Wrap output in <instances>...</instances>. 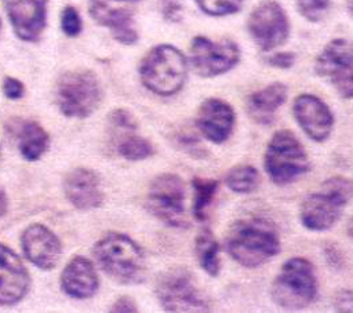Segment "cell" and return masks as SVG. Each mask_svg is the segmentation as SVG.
<instances>
[{
	"label": "cell",
	"mask_w": 353,
	"mask_h": 313,
	"mask_svg": "<svg viewBox=\"0 0 353 313\" xmlns=\"http://www.w3.org/2000/svg\"><path fill=\"white\" fill-rule=\"evenodd\" d=\"M159 1H160L161 12L165 19L172 22L181 19V11H182L181 0H159Z\"/></svg>",
	"instance_id": "32"
},
{
	"label": "cell",
	"mask_w": 353,
	"mask_h": 313,
	"mask_svg": "<svg viewBox=\"0 0 353 313\" xmlns=\"http://www.w3.org/2000/svg\"><path fill=\"white\" fill-rule=\"evenodd\" d=\"M335 310L338 312H353V291L341 290L334 299Z\"/></svg>",
	"instance_id": "33"
},
{
	"label": "cell",
	"mask_w": 353,
	"mask_h": 313,
	"mask_svg": "<svg viewBox=\"0 0 353 313\" xmlns=\"http://www.w3.org/2000/svg\"><path fill=\"white\" fill-rule=\"evenodd\" d=\"M225 248L237 263L252 269L279 254L280 239L277 230L263 219H240L229 228Z\"/></svg>",
	"instance_id": "1"
},
{
	"label": "cell",
	"mask_w": 353,
	"mask_h": 313,
	"mask_svg": "<svg viewBox=\"0 0 353 313\" xmlns=\"http://www.w3.org/2000/svg\"><path fill=\"white\" fill-rule=\"evenodd\" d=\"M194 252L200 267L211 277H215L221 272L219 244L215 240L212 232L208 228L200 230L194 241Z\"/></svg>",
	"instance_id": "23"
},
{
	"label": "cell",
	"mask_w": 353,
	"mask_h": 313,
	"mask_svg": "<svg viewBox=\"0 0 353 313\" xmlns=\"http://www.w3.org/2000/svg\"><path fill=\"white\" fill-rule=\"evenodd\" d=\"M61 28L63 30V33L69 37H76L77 34H80L83 23H81V18L79 11L72 7V6H66L62 12H61Z\"/></svg>",
	"instance_id": "30"
},
{
	"label": "cell",
	"mask_w": 353,
	"mask_h": 313,
	"mask_svg": "<svg viewBox=\"0 0 353 313\" xmlns=\"http://www.w3.org/2000/svg\"><path fill=\"white\" fill-rule=\"evenodd\" d=\"M192 186L194 190L193 196V216L203 222L207 219L210 205L214 201L215 193L218 190V181L210 178L194 176L192 179Z\"/></svg>",
	"instance_id": "25"
},
{
	"label": "cell",
	"mask_w": 353,
	"mask_h": 313,
	"mask_svg": "<svg viewBox=\"0 0 353 313\" xmlns=\"http://www.w3.org/2000/svg\"><path fill=\"white\" fill-rule=\"evenodd\" d=\"M98 266L116 283L123 285L139 284L145 280L148 266L141 247L128 236L108 233L94 245Z\"/></svg>",
	"instance_id": "2"
},
{
	"label": "cell",
	"mask_w": 353,
	"mask_h": 313,
	"mask_svg": "<svg viewBox=\"0 0 353 313\" xmlns=\"http://www.w3.org/2000/svg\"><path fill=\"white\" fill-rule=\"evenodd\" d=\"M8 210V197L3 189H0V218L7 214Z\"/></svg>",
	"instance_id": "37"
},
{
	"label": "cell",
	"mask_w": 353,
	"mask_h": 313,
	"mask_svg": "<svg viewBox=\"0 0 353 313\" xmlns=\"http://www.w3.org/2000/svg\"><path fill=\"white\" fill-rule=\"evenodd\" d=\"M21 247L26 259L43 270L54 269L62 256L58 236L41 223H32L22 232Z\"/></svg>",
	"instance_id": "13"
},
{
	"label": "cell",
	"mask_w": 353,
	"mask_h": 313,
	"mask_svg": "<svg viewBox=\"0 0 353 313\" xmlns=\"http://www.w3.org/2000/svg\"><path fill=\"white\" fill-rule=\"evenodd\" d=\"M30 288V276L22 259L7 245L0 244V306L21 302Z\"/></svg>",
	"instance_id": "16"
},
{
	"label": "cell",
	"mask_w": 353,
	"mask_h": 313,
	"mask_svg": "<svg viewBox=\"0 0 353 313\" xmlns=\"http://www.w3.org/2000/svg\"><path fill=\"white\" fill-rule=\"evenodd\" d=\"M63 192L69 203L79 210L98 208L103 203L101 181L88 168H74L63 179Z\"/></svg>",
	"instance_id": "18"
},
{
	"label": "cell",
	"mask_w": 353,
	"mask_h": 313,
	"mask_svg": "<svg viewBox=\"0 0 353 313\" xmlns=\"http://www.w3.org/2000/svg\"><path fill=\"white\" fill-rule=\"evenodd\" d=\"M1 88H3V94L8 98V99H19L23 97L25 94V87H23V83L19 81L18 79L15 77H4L3 80V84H1Z\"/></svg>",
	"instance_id": "31"
},
{
	"label": "cell",
	"mask_w": 353,
	"mask_h": 313,
	"mask_svg": "<svg viewBox=\"0 0 353 313\" xmlns=\"http://www.w3.org/2000/svg\"><path fill=\"white\" fill-rule=\"evenodd\" d=\"M117 153L130 161H139L150 157L154 153L152 142L143 137L135 134V131H127L114 134Z\"/></svg>",
	"instance_id": "24"
},
{
	"label": "cell",
	"mask_w": 353,
	"mask_h": 313,
	"mask_svg": "<svg viewBox=\"0 0 353 313\" xmlns=\"http://www.w3.org/2000/svg\"><path fill=\"white\" fill-rule=\"evenodd\" d=\"M225 183L234 193H250L259 185V172L252 165L240 164L226 172Z\"/></svg>",
	"instance_id": "26"
},
{
	"label": "cell",
	"mask_w": 353,
	"mask_h": 313,
	"mask_svg": "<svg viewBox=\"0 0 353 313\" xmlns=\"http://www.w3.org/2000/svg\"><path fill=\"white\" fill-rule=\"evenodd\" d=\"M62 291L74 299L91 298L99 288V277L94 263L83 256H73L61 273Z\"/></svg>",
	"instance_id": "19"
},
{
	"label": "cell",
	"mask_w": 353,
	"mask_h": 313,
	"mask_svg": "<svg viewBox=\"0 0 353 313\" xmlns=\"http://www.w3.org/2000/svg\"><path fill=\"white\" fill-rule=\"evenodd\" d=\"M299 12L312 22H316L323 18L328 10L330 0H296Z\"/></svg>",
	"instance_id": "29"
},
{
	"label": "cell",
	"mask_w": 353,
	"mask_h": 313,
	"mask_svg": "<svg viewBox=\"0 0 353 313\" xmlns=\"http://www.w3.org/2000/svg\"><path fill=\"white\" fill-rule=\"evenodd\" d=\"M347 10H349L350 15L353 17V0H347Z\"/></svg>",
	"instance_id": "39"
},
{
	"label": "cell",
	"mask_w": 353,
	"mask_h": 313,
	"mask_svg": "<svg viewBox=\"0 0 353 313\" xmlns=\"http://www.w3.org/2000/svg\"><path fill=\"white\" fill-rule=\"evenodd\" d=\"M197 6L208 15L222 17L240 10L244 0H194Z\"/></svg>",
	"instance_id": "27"
},
{
	"label": "cell",
	"mask_w": 353,
	"mask_h": 313,
	"mask_svg": "<svg viewBox=\"0 0 353 313\" xmlns=\"http://www.w3.org/2000/svg\"><path fill=\"white\" fill-rule=\"evenodd\" d=\"M285 99L287 87L283 83H272L247 98V113L258 124H270Z\"/></svg>",
	"instance_id": "21"
},
{
	"label": "cell",
	"mask_w": 353,
	"mask_h": 313,
	"mask_svg": "<svg viewBox=\"0 0 353 313\" xmlns=\"http://www.w3.org/2000/svg\"><path fill=\"white\" fill-rule=\"evenodd\" d=\"M294 59H295V57L292 52H277V54H273L270 58H268V62L272 66L285 69V68L292 66Z\"/></svg>",
	"instance_id": "36"
},
{
	"label": "cell",
	"mask_w": 353,
	"mask_h": 313,
	"mask_svg": "<svg viewBox=\"0 0 353 313\" xmlns=\"http://www.w3.org/2000/svg\"><path fill=\"white\" fill-rule=\"evenodd\" d=\"M148 211L168 226L185 229V186L176 174H160L149 185L146 194Z\"/></svg>",
	"instance_id": "8"
},
{
	"label": "cell",
	"mask_w": 353,
	"mask_h": 313,
	"mask_svg": "<svg viewBox=\"0 0 353 313\" xmlns=\"http://www.w3.org/2000/svg\"><path fill=\"white\" fill-rule=\"evenodd\" d=\"M0 30H1V21H0Z\"/></svg>",
	"instance_id": "41"
},
{
	"label": "cell",
	"mask_w": 353,
	"mask_h": 313,
	"mask_svg": "<svg viewBox=\"0 0 353 313\" xmlns=\"http://www.w3.org/2000/svg\"><path fill=\"white\" fill-rule=\"evenodd\" d=\"M324 256H325L328 265L332 266L334 269L342 267V265H343V255H342L341 250L336 245H334V244L327 245L325 250H324Z\"/></svg>",
	"instance_id": "35"
},
{
	"label": "cell",
	"mask_w": 353,
	"mask_h": 313,
	"mask_svg": "<svg viewBox=\"0 0 353 313\" xmlns=\"http://www.w3.org/2000/svg\"><path fill=\"white\" fill-rule=\"evenodd\" d=\"M0 157H1V150H0Z\"/></svg>",
	"instance_id": "42"
},
{
	"label": "cell",
	"mask_w": 353,
	"mask_h": 313,
	"mask_svg": "<svg viewBox=\"0 0 353 313\" xmlns=\"http://www.w3.org/2000/svg\"><path fill=\"white\" fill-rule=\"evenodd\" d=\"M263 167L276 185H287L305 175L310 161L298 137L290 130H280L266 146Z\"/></svg>",
	"instance_id": "5"
},
{
	"label": "cell",
	"mask_w": 353,
	"mask_h": 313,
	"mask_svg": "<svg viewBox=\"0 0 353 313\" xmlns=\"http://www.w3.org/2000/svg\"><path fill=\"white\" fill-rule=\"evenodd\" d=\"M109 310L110 312L132 313V312H138V306H137V302L131 296L124 295V296H120L119 299H116Z\"/></svg>",
	"instance_id": "34"
},
{
	"label": "cell",
	"mask_w": 353,
	"mask_h": 313,
	"mask_svg": "<svg viewBox=\"0 0 353 313\" xmlns=\"http://www.w3.org/2000/svg\"><path fill=\"white\" fill-rule=\"evenodd\" d=\"M109 124H110V128L114 131V134L135 131L138 127L135 117L128 110L121 108L114 109L109 113Z\"/></svg>",
	"instance_id": "28"
},
{
	"label": "cell",
	"mask_w": 353,
	"mask_h": 313,
	"mask_svg": "<svg viewBox=\"0 0 353 313\" xmlns=\"http://www.w3.org/2000/svg\"><path fill=\"white\" fill-rule=\"evenodd\" d=\"M15 34L23 41H37L47 22L48 0H1Z\"/></svg>",
	"instance_id": "14"
},
{
	"label": "cell",
	"mask_w": 353,
	"mask_h": 313,
	"mask_svg": "<svg viewBox=\"0 0 353 313\" xmlns=\"http://www.w3.org/2000/svg\"><path fill=\"white\" fill-rule=\"evenodd\" d=\"M316 295L317 279L312 262L302 256L287 259L270 288L273 302L285 310H301L307 307Z\"/></svg>",
	"instance_id": "3"
},
{
	"label": "cell",
	"mask_w": 353,
	"mask_h": 313,
	"mask_svg": "<svg viewBox=\"0 0 353 313\" xmlns=\"http://www.w3.org/2000/svg\"><path fill=\"white\" fill-rule=\"evenodd\" d=\"M346 233L353 239V216L346 223Z\"/></svg>",
	"instance_id": "38"
},
{
	"label": "cell",
	"mask_w": 353,
	"mask_h": 313,
	"mask_svg": "<svg viewBox=\"0 0 353 313\" xmlns=\"http://www.w3.org/2000/svg\"><path fill=\"white\" fill-rule=\"evenodd\" d=\"M247 28L255 44L263 51L281 46L290 32L284 10L273 0H265L251 11Z\"/></svg>",
	"instance_id": "11"
},
{
	"label": "cell",
	"mask_w": 353,
	"mask_h": 313,
	"mask_svg": "<svg viewBox=\"0 0 353 313\" xmlns=\"http://www.w3.org/2000/svg\"><path fill=\"white\" fill-rule=\"evenodd\" d=\"M188 63L183 54L170 44L153 47L141 61L139 77L152 92L170 97L176 94L186 80Z\"/></svg>",
	"instance_id": "4"
},
{
	"label": "cell",
	"mask_w": 353,
	"mask_h": 313,
	"mask_svg": "<svg viewBox=\"0 0 353 313\" xmlns=\"http://www.w3.org/2000/svg\"><path fill=\"white\" fill-rule=\"evenodd\" d=\"M240 58L239 47L230 41H212L204 36H196L190 46V62L201 77H212L230 70Z\"/></svg>",
	"instance_id": "12"
},
{
	"label": "cell",
	"mask_w": 353,
	"mask_h": 313,
	"mask_svg": "<svg viewBox=\"0 0 353 313\" xmlns=\"http://www.w3.org/2000/svg\"><path fill=\"white\" fill-rule=\"evenodd\" d=\"M15 135L19 153L26 161L39 160L50 146L48 132L34 120L18 121Z\"/></svg>",
	"instance_id": "22"
},
{
	"label": "cell",
	"mask_w": 353,
	"mask_h": 313,
	"mask_svg": "<svg viewBox=\"0 0 353 313\" xmlns=\"http://www.w3.org/2000/svg\"><path fill=\"white\" fill-rule=\"evenodd\" d=\"M234 123L233 108L221 98H207L201 102L196 116L197 130L212 143L225 142L233 132Z\"/></svg>",
	"instance_id": "17"
},
{
	"label": "cell",
	"mask_w": 353,
	"mask_h": 313,
	"mask_svg": "<svg viewBox=\"0 0 353 313\" xmlns=\"http://www.w3.org/2000/svg\"><path fill=\"white\" fill-rule=\"evenodd\" d=\"M109 1H124V0H109Z\"/></svg>",
	"instance_id": "40"
},
{
	"label": "cell",
	"mask_w": 353,
	"mask_h": 313,
	"mask_svg": "<svg viewBox=\"0 0 353 313\" xmlns=\"http://www.w3.org/2000/svg\"><path fill=\"white\" fill-rule=\"evenodd\" d=\"M350 197V183L342 176L325 181L321 190L307 196L299 211L301 223L314 232H323L335 225Z\"/></svg>",
	"instance_id": "6"
},
{
	"label": "cell",
	"mask_w": 353,
	"mask_h": 313,
	"mask_svg": "<svg viewBox=\"0 0 353 313\" xmlns=\"http://www.w3.org/2000/svg\"><path fill=\"white\" fill-rule=\"evenodd\" d=\"M314 69L342 98H353V41L331 40L317 57Z\"/></svg>",
	"instance_id": "10"
},
{
	"label": "cell",
	"mask_w": 353,
	"mask_h": 313,
	"mask_svg": "<svg viewBox=\"0 0 353 313\" xmlns=\"http://www.w3.org/2000/svg\"><path fill=\"white\" fill-rule=\"evenodd\" d=\"M292 113L310 139L324 142L330 137L334 127V116L328 105L319 97L312 94L298 95L292 103Z\"/></svg>",
	"instance_id": "15"
},
{
	"label": "cell",
	"mask_w": 353,
	"mask_h": 313,
	"mask_svg": "<svg viewBox=\"0 0 353 313\" xmlns=\"http://www.w3.org/2000/svg\"><path fill=\"white\" fill-rule=\"evenodd\" d=\"M156 296L167 312H208L211 305L207 296L194 284L185 269L164 272L156 283Z\"/></svg>",
	"instance_id": "9"
},
{
	"label": "cell",
	"mask_w": 353,
	"mask_h": 313,
	"mask_svg": "<svg viewBox=\"0 0 353 313\" xmlns=\"http://www.w3.org/2000/svg\"><path fill=\"white\" fill-rule=\"evenodd\" d=\"M57 103L66 117L84 119L101 103L102 92L97 74L88 69L63 73L57 83Z\"/></svg>",
	"instance_id": "7"
},
{
	"label": "cell",
	"mask_w": 353,
	"mask_h": 313,
	"mask_svg": "<svg viewBox=\"0 0 353 313\" xmlns=\"http://www.w3.org/2000/svg\"><path fill=\"white\" fill-rule=\"evenodd\" d=\"M88 10L92 19L110 29L112 36L119 43L130 46L138 40L132 12L128 8L113 7L109 0H90Z\"/></svg>",
	"instance_id": "20"
}]
</instances>
